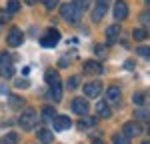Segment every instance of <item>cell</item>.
I'll return each instance as SVG.
<instances>
[{"mask_svg":"<svg viewBox=\"0 0 150 144\" xmlns=\"http://www.w3.org/2000/svg\"><path fill=\"white\" fill-rule=\"evenodd\" d=\"M60 14H62V18L70 24H78L82 18V10L78 6H74L72 2L70 4H64V6H60Z\"/></svg>","mask_w":150,"mask_h":144,"instance_id":"6da1fadb","label":"cell"},{"mask_svg":"<svg viewBox=\"0 0 150 144\" xmlns=\"http://www.w3.org/2000/svg\"><path fill=\"white\" fill-rule=\"evenodd\" d=\"M38 122V114H36L34 108H26L22 114H20V128L22 130H32Z\"/></svg>","mask_w":150,"mask_h":144,"instance_id":"7a4b0ae2","label":"cell"},{"mask_svg":"<svg viewBox=\"0 0 150 144\" xmlns=\"http://www.w3.org/2000/svg\"><path fill=\"white\" fill-rule=\"evenodd\" d=\"M0 74L4 78H12L14 76V64H12L10 52H0Z\"/></svg>","mask_w":150,"mask_h":144,"instance_id":"3957f363","label":"cell"},{"mask_svg":"<svg viewBox=\"0 0 150 144\" xmlns=\"http://www.w3.org/2000/svg\"><path fill=\"white\" fill-rule=\"evenodd\" d=\"M58 42H60V32H58L56 28H50L44 32V36L40 38V44L44 48H54L58 46Z\"/></svg>","mask_w":150,"mask_h":144,"instance_id":"277c9868","label":"cell"},{"mask_svg":"<svg viewBox=\"0 0 150 144\" xmlns=\"http://www.w3.org/2000/svg\"><path fill=\"white\" fill-rule=\"evenodd\" d=\"M6 42H8V46L12 48H16V46H20L24 42V34H22V30L20 28H10V32H8V36H6Z\"/></svg>","mask_w":150,"mask_h":144,"instance_id":"5b68a950","label":"cell"},{"mask_svg":"<svg viewBox=\"0 0 150 144\" xmlns=\"http://www.w3.org/2000/svg\"><path fill=\"white\" fill-rule=\"evenodd\" d=\"M122 134H124L126 138H134V136L142 134V126H140L136 120H132V122H126V124L122 126Z\"/></svg>","mask_w":150,"mask_h":144,"instance_id":"8992f818","label":"cell"},{"mask_svg":"<svg viewBox=\"0 0 150 144\" xmlns=\"http://www.w3.org/2000/svg\"><path fill=\"white\" fill-rule=\"evenodd\" d=\"M126 16H128V4L124 0H118L114 6V20L122 22V20H126Z\"/></svg>","mask_w":150,"mask_h":144,"instance_id":"52a82bcc","label":"cell"},{"mask_svg":"<svg viewBox=\"0 0 150 144\" xmlns=\"http://www.w3.org/2000/svg\"><path fill=\"white\" fill-rule=\"evenodd\" d=\"M100 90H102V84L98 82V80H92V82L84 84V94L88 96V98H96V96H100Z\"/></svg>","mask_w":150,"mask_h":144,"instance_id":"ba28073f","label":"cell"},{"mask_svg":"<svg viewBox=\"0 0 150 144\" xmlns=\"http://www.w3.org/2000/svg\"><path fill=\"white\" fill-rule=\"evenodd\" d=\"M52 122H54V130L56 132H62V130H68L70 126H72V122H70L68 116H54L52 118Z\"/></svg>","mask_w":150,"mask_h":144,"instance_id":"9c48e42d","label":"cell"},{"mask_svg":"<svg viewBox=\"0 0 150 144\" xmlns=\"http://www.w3.org/2000/svg\"><path fill=\"white\" fill-rule=\"evenodd\" d=\"M72 110L76 114H80V116H86L88 114V102L84 98H74L72 100Z\"/></svg>","mask_w":150,"mask_h":144,"instance_id":"30bf717a","label":"cell"},{"mask_svg":"<svg viewBox=\"0 0 150 144\" xmlns=\"http://www.w3.org/2000/svg\"><path fill=\"white\" fill-rule=\"evenodd\" d=\"M82 68H84V72H88V74H102V70H104L102 64L96 62V60H86Z\"/></svg>","mask_w":150,"mask_h":144,"instance_id":"8fae6325","label":"cell"},{"mask_svg":"<svg viewBox=\"0 0 150 144\" xmlns=\"http://www.w3.org/2000/svg\"><path fill=\"white\" fill-rule=\"evenodd\" d=\"M108 10V4H104V2H98L96 4V8L92 10V22H100L104 18V14Z\"/></svg>","mask_w":150,"mask_h":144,"instance_id":"7c38bea8","label":"cell"},{"mask_svg":"<svg viewBox=\"0 0 150 144\" xmlns=\"http://www.w3.org/2000/svg\"><path fill=\"white\" fill-rule=\"evenodd\" d=\"M96 114H98L100 118H110V116H112V110L108 106V102H98V104H96Z\"/></svg>","mask_w":150,"mask_h":144,"instance_id":"4fadbf2b","label":"cell"},{"mask_svg":"<svg viewBox=\"0 0 150 144\" xmlns=\"http://www.w3.org/2000/svg\"><path fill=\"white\" fill-rule=\"evenodd\" d=\"M106 96H108V102H118V100H120V96H122V92H120V88L114 84V86H108Z\"/></svg>","mask_w":150,"mask_h":144,"instance_id":"5bb4252c","label":"cell"},{"mask_svg":"<svg viewBox=\"0 0 150 144\" xmlns=\"http://www.w3.org/2000/svg\"><path fill=\"white\" fill-rule=\"evenodd\" d=\"M44 80H46L48 86H54V84H60V74L56 70H48L44 74Z\"/></svg>","mask_w":150,"mask_h":144,"instance_id":"9a60e30c","label":"cell"},{"mask_svg":"<svg viewBox=\"0 0 150 144\" xmlns=\"http://www.w3.org/2000/svg\"><path fill=\"white\" fill-rule=\"evenodd\" d=\"M118 34H120V24H112V26L106 28V38H108V42H114Z\"/></svg>","mask_w":150,"mask_h":144,"instance_id":"2e32d148","label":"cell"},{"mask_svg":"<svg viewBox=\"0 0 150 144\" xmlns=\"http://www.w3.org/2000/svg\"><path fill=\"white\" fill-rule=\"evenodd\" d=\"M50 98H52L54 102H60V100H62V84L50 86Z\"/></svg>","mask_w":150,"mask_h":144,"instance_id":"e0dca14e","label":"cell"},{"mask_svg":"<svg viewBox=\"0 0 150 144\" xmlns=\"http://www.w3.org/2000/svg\"><path fill=\"white\" fill-rule=\"evenodd\" d=\"M134 118H138L140 122H150V110H144V108H138L134 112Z\"/></svg>","mask_w":150,"mask_h":144,"instance_id":"ac0fdd59","label":"cell"},{"mask_svg":"<svg viewBox=\"0 0 150 144\" xmlns=\"http://www.w3.org/2000/svg\"><path fill=\"white\" fill-rule=\"evenodd\" d=\"M52 136H54V134L50 130H46V128H40V130H38V140H40V142H52Z\"/></svg>","mask_w":150,"mask_h":144,"instance_id":"d6986e66","label":"cell"},{"mask_svg":"<svg viewBox=\"0 0 150 144\" xmlns=\"http://www.w3.org/2000/svg\"><path fill=\"white\" fill-rule=\"evenodd\" d=\"M132 36H134V40L142 42V40H146V38H148V30H144V28H136V30L132 32Z\"/></svg>","mask_w":150,"mask_h":144,"instance_id":"ffe728a7","label":"cell"},{"mask_svg":"<svg viewBox=\"0 0 150 144\" xmlns=\"http://www.w3.org/2000/svg\"><path fill=\"white\" fill-rule=\"evenodd\" d=\"M20 10V2L18 0H10L8 4H6V12L8 14H14V12H18Z\"/></svg>","mask_w":150,"mask_h":144,"instance_id":"44dd1931","label":"cell"},{"mask_svg":"<svg viewBox=\"0 0 150 144\" xmlns=\"http://www.w3.org/2000/svg\"><path fill=\"white\" fill-rule=\"evenodd\" d=\"M42 116H44V120H52L54 116H56V110L52 106H44L42 108Z\"/></svg>","mask_w":150,"mask_h":144,"instance_id":"7402d4cb","label":"cell"},{"mask_svg":"<svg viewBox=\"0 0 150 144\" xmlns=\"http://www.w3.org/2000/svg\"><path fill=\"white\" fill-rule=\"evenodd\" d=\"M94 52H96L98 58H104V56H108V46L106 44H98V46L94 48Z\"/></svg>","mask_w":150,"mask_h":144,"instance_id":"603a6c76","label":"cell"},{"mask_svg":"<svg viewBox=\"0 0 150 144\" xmlns=\"http://www.w3.org/2000/svg\"><path fill=\"white\" fill-rule=\"evenodd\" d=\"M24 104L22 98H18V96H10V108L12 110H16V108H20Z\"/></svg>","mask_w":150,"mask_h":144,"instance_id":"cb8c5ba5","label":"cell"},{"mask_svg":"<svg viewBox=\"0 0 150 144\" xmlns=\"http://www.w3.org/2000/svg\"><path fill=\"white\" fill-rule=\"evenodd\" d=\"M96 122H98V118H92V116H88L86 120H82V122H80V128H82V130H84V128H90V126H94Z\"/></svg>","mask_w":150,"mask_h":144,"instance_id":"d4e9b609","label":"cell"},{"mask_svg":"<svg viewBox=\"0 0 150 144\" xmlns=\"http://www.w3.org/2000/svg\"><path fill=\"white\" fill-rule=\"evenodd\" d=\"M112 144H130V138H126L124 134H114V140Z\"/></svg>","mask_w":150,"mask_h":144,"instance_id":"484cf974","label":"cell"},{"mask_svg":"<svg viewBox=\"0 0 150 144\" xmlns=\"http://www.w3.org/2000/svg\"><path fill=\"white\" fill-rule=\"evenodd\" d=\"M136 52H138L142 58L150 60V46H138V50H136Z\"/></svg>","mask_w":150,"mask_h":144,"instance_id":"4316f807","label":"cell"},{"mask_svg":"<svg viewBox=\"0 0 150 144\" xmlns=\"http://www.w3.org/2000/svg\"><path fill=\"white\" fill-rule=\"evenodd\" d=\"M72 4H74V6H78L80 10H86V8L90 6V0H72Z\"/></svg>","mask_w":150,"mask_h":144,"instance_id":"83f0119b","label":"cell"},{"mask_svg":"<svg viewBox=\"0 0 150 144\" xmlns=\"http://www.w3.org/2000/svg\"><path fill=\"white\" fill-rule=\"evenodd\" d=\"M40 2H42V4L46 6L48 10H54V8H56L58 4H60V0H40Z\"/></svg>","mask_w":150,"mask_h":144,"instance_id":"f1b7e54d","label":"cell"},{"mask_svg":"<svg viewBox=\"0 0 150 144\" xmlns=\"http://www.w3.org/2000/svg\"><path fill=\"white\" fill-rule=\"evenodd\" d=\"M78 84H80V78H78V76H70V78H68V88H70V90L78 88Z\"/></svg>","mask_w":150,"mask_h":144,"instance_id":"f546056e","label":"cell"},{"mask_svg":"<svg viewBox=\"0 0 150 144\" xmlns=\"http://www.w3.org/2000/svg\"><path fill=\"white\" fill-rule=\"evenodd\" d=\"M16 140H18V136H16L14 132H10V134H8V136L4 138V144H14Z\"/></svg>","mask_w":150,"mask_h":144,"instance_id":"4dcf8cb0","label":"cell"},{"mask_svg":"<svg viewBox=\"0 0 150 144\" xmlns=\"http://www.w3.org/2000/svg\"><path fill=\"white\" fill-rule=\"evenodd\" d=\"M144 100H146V96L142 94V92H138V94H134V102H136L138 106H142V104H144Z\"/></svg>","mask_w":150,"mask_h":144,"instance_id":"1f68e13d","label":"cell"},{"mask_svg":"<svg viewBox=\"0 0 150 144\" xmlns=\"http://www.w3.org/2000/svg\"><path fill=\"white\" fill-rule=\"evenodd\" d=\"M16 86H18V88H28V80H18Z\"/></svg>","mask_w":150,"mask_h":144,"instance_id":"d6a6232c","label":"cell"},{"mask_svg":"<svg viewBox=\"0 0 150 144\" xmlns=\"http://www.w3.org/2000/svg\"><path fill=\"white\" fill-rule=\"evenodd\" d=\"M6 18H8V12L0 10V24H2V22H6Z\"/></svg>","mask_w":150,"mask_h":144,"instance_id":"836d02e7","label":"cell"},{"mask_svg":"<svg viewBox=\"0 0 150 144\" xmlns=\"http://www.w3.org/2000/svg\"><path fill=\"white\" fill-rule=\"evenodd\" d=\"M142 20H144V24L148 26V30H150V12H148V14H144V16H142Z\"/></svg>","mask_w":150,"mask_h":144,"instance_id":"e575fe53","label":"cell"},{"mask_svg":"<svg viewBox=\"0 0 150 144\" xmlns=\"http://www.w3.org/2000/svg\"><path fill=\"white\" fill-rule=\"evenodd\" d=\"M124 68H126V70H132V68H134V62H132V60H126V62H124Z\"/></svg>","mask_w":150,"mask_h":144,"instance_id":"d590c367","label":"cell"},{"mask_svg":"<svg viewBox=\"0 0 150 144\" xmlns=\"http://www.w3.org/2000/svg\"><path fill=\"white\" fill-rule=\"evenodd\" d=\"M22 74H24V76H28V74H30V66H24V68H22Z\"/></svg>","mask_w":150,"mask_h":144,"instance_id":"8d00e7d4","label":"cell"},{"mask_svg":"<svg viewBox=\"0 0 150 144\" xmlns=\"http://www.w3.org/2000/svg\"><path fill=\"white\" fill-rule=\"evenodd\" d=\"M92 144H106V142H104V140H98V138H96V140H92Z\"/></svg>","mask_w":150,"mask_h":144,"instance_id":"74e56055","label":"cell"},{"mask_svg":"<svg viewBox=\"0 0 150 144\" xmlns=\"http://www.w3.org/2000/svg\"><path fill=\"white\" fill-rule=\"evenodd\" d=\"M98 2H104V4H110V0H98Z\"/></svg>","mask_w":150,"mask_h":144,"instance_id":"f35d334b","label":"cell"},{"mask_svg":"<svg viewBox=\"0 0 150 144\" xmlns=\"http://www.w3.org/2000/svg\"><path fill=\"white\" fill-rule=\"evenodd\" d=\"M142 144H150V140H144V142H142Z\"/></svg>","mask_w":150,"mask_h":144,"instance_id":"ab89813d","label":"cell"},{"mask_svg":"<svg viewBox=\"0 0 150 144\" xmlns=\"http://www.w3.org/2000/svg\"><path fill=\"white\" fill-rule=\"evenodd\" d=\"M146 4H150V0H146Z\"/></svg>","mask_w":150,"mask_h":144,"instance_id":"60d3db41","label":"cell"},{"mask_svg":"<svg viewBox=\"0 0 150 144\" xmlns=\"http://www.w3.org/2000/svg\"><path fill=\"white\" fill-rule=\"evenodd\" d=\"M148 134H150V126H148Z\"/></svg>","mask_w":150,"mask_h":144,"instance_id":"b9f144b4","label":"cell"}]
</instances>
